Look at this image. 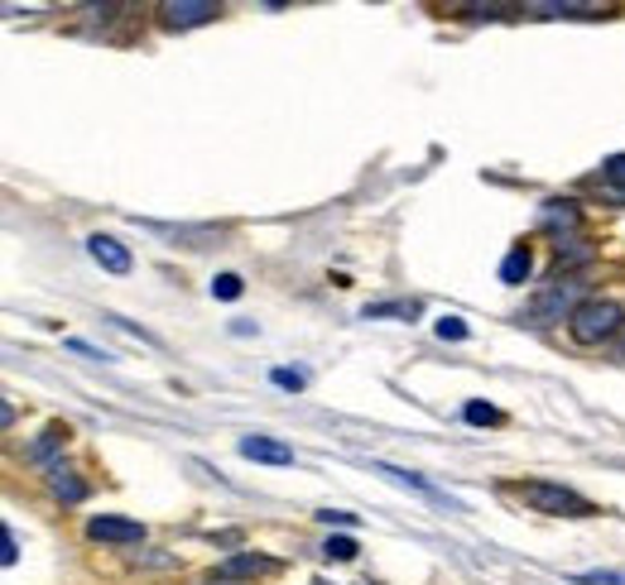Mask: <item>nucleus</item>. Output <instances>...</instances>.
Returning a JSON list of instances; mask_svg holds the SVG:
<instances>
[{
	"label": "nucleus",
	"instance_id": "1",
	"mask_svg": "<svg viewBox=\"0 0 625 585\" xmlns=\"http://www.w3.org/2000/svg\"><path fill=\"white\" fill-rule=\"evenodd\" d=\"M621 326H625V308L616 298H587L582 308L568 317V332L577 346H601V341L621 336Z\"/></svg>",
	"mask_w": 625,
	"mask_h": 585
},
{
	"label": "nucleus",
	"instance_id": "2",
	"mask_svg": "<svg viewBox=\"0 0 625 585\" xmlns=\"http://www.w3.org/2000/svg\"><path fill=\"white\" fill-rule=\"evenodd\" d=\"M515 494H520L534 514H549V518H592L597 514L577 490L553 485V480H524V485H515Z\"/></svg>",
	"mask_w": 625,
	"mask_h": 585
},
{
	"label": "nucleus",
	"instance_id": "3",
	"mask_svg": "<svg viewBox=\"0 0 625 585\" xmlns=\"http://www.w3.org/2000/svg\"><path fill=\"white\" fill-rule=\"evenodd\" d=\"M582 278H573V274H563V278H553V284L539 292L534 302L524 308V322L529 326H553V322H568V317L582 308Z\"/></svg>",
	"mask_w": 625,
	"mask_h": 585
},
{
	"label": "nucleus",
	"instance_id": "4",
	"mask_svg": "<svg viewBox=\"0 0 625 585\" xmlns=\"http://www.w3.org/2000/svg\"><path fill=\"white\" fill-rule=\"evenodd\" d=\"M87 538L92 542H116V547H140L144 542V523L120 518V514H96L87 523Z\"/></svg>",
	"mask_w": 625,
	"mask_h": 585
},
{
	"label": "nucleus",
	"instance_id": "5",
	"mask_svg": "<svg viewBox=\"0 0 625 585\" xmlns=\"http://www.w3.org/2000/svg\"><path fill=\"white\" fill-rule=\"evenodd\" d=\"M160 15L168 29H192V24H208L222 15V5H212V0H168V5H160Z\"/></svg>",
	"mask_w": 625,
	"mask_h": 585
},
{
	"label": "nucleus",
	"instance_id": "6",
	"mask_svg": "<svg viewBox=\"0 0 625 585\" xmlns=\"http://www.w3.org/2000/svg\"><path fill=\"white\" fill-rule=\"evenodd\" d=\"M236 451H240L246 461H260V466H294V446H288V442H274V437H260V432L240 437Z\"/></svg>",
	"mask_w": 625,
	"mask_h": 585
},
{
	"label": "nucleus",
	"instance_id": "7",
	"mask_svg": "<svg viewBox=\"0 0 625 585\" xmlns=\"http://www.w3.org/2000/svg\"><path fill=\"white\" fill-rule=\"evenodd\" d=\"M68 437H72L68 422H48V428H44L39 437H34L30 446H24V461H34V466H58L54 456L68 446Z\"/></svg>",
	"mask_w": 625,
	"mask_h": 585
},
{
	"label": "nucleus",
	"instance_id": "8",
	"mask_svg": "<svg viewBox=\"0 0 625 585\" xmlns=\"http://www.w3.org/2000/svg\"><path fill=\"white\" fill-rule=\"evenodd\" d=\"M87 254L102 264L106 274H130V250L120 246L116 236H102V230H96V236L87 240Z\"/></svg>",
	"mask_w": 625,
	"mask_h": 585
},
{
	"label": "nucleus",
	"instance_id": "9",
	"mask_svg": "<svg viewBox=\"0 0 625 585\" xmlns=\"http://www.w3.org/2000/svg\"><path fill=\"white\" fill-rule=\"evenodd\" d=\"M539 222H544L549 230H558V240H563V230L582 226V212H577V202H568V198H549L544 206H539Z\"/></svg>",
	"mask_w": 625,
	"mask_h": 585
},
{
	"label": "nucleus",
	"instance_id": "10",
	"mask_svg": "<svg viewBox=\"0 0 625 585\" xmlns=\"http://www.w3.org/2000/svg\"><path fill=\"white\" fill-rule=\"evenodd\" d=\"M48 490H54V499H63V504H82V499H87V485H82L78 470H68L63 461L48 466Z\"/></svg>",
	"mask_w": 625,
	"mask_h": 585
},
{
	"label": "nucleus",
	"instance_id": "11",
	"mask_svg": "<svg viewBox=\"0 0 625 585\" xmlns=\"http://www.w3.org/2000/svg\"><path fill=\"white\" fill-rule=\"evenodd\" d=\"M270 571H274L270 557H260V552H236V557H226V562L216 566V576L236 581V576H270Z\"/></svg>",
	"mask_w": 625,
	"mask_h": 585
},
{
	"label": "nucleus",
	"instance_id": "12",
	"mask_svg": "<svg viewBox=\"0 0 625 585\" xmlns=\"http://www.w3.org/2000/svg\"><path fill=\"white\" fill-rule=\"evenodd\" d=\"M529 274H534V254H529L524 246H515L510 254H505V264H500V284L520 288V284H524Z\"/></svg>",
	"mask_w": 625,
	"mask_h": 585
},
{
	"label": "nucleus",
	"instance_id": "13",
	"mask_svg": "<svg viewBox=\"0 0 625 585\" xmlns=\"http://www.w3.org/2000/svg\"><path fill=\"white\" fill-rule=\"evenodd\" d=\"M597 188H601V198H611V202H625V154L606 158V168H601Z\"/></svg>",
	"mask_w": 625,
	"mask_h": 585
},
{
	"label": "nucleus",
	"instance_id": "14",
	"mask_svg": "<svg viewBox=\"0 0 625 585\" xmlns=\"http://www.w3.org/2000/svg\"><path fill=\"white\" fill-rule=\"evenodd\" d=\"M592 246H587L582 236H573V240H558V270L568 274V270H577V264H592Z\"/></svg>",
	"mask_w": 625,
	"mask_h": 585
},
{
	"label": "nucleus",
	"instance_id": "15",
	"mask_svg": "<svg viewBox=\"0 0 625 585\" xmlns=\"http://www.w3.org/2000/svg\"><path fill=\"white\" fill-rule=\"evenodd\" d=\"M361 317H366V322H380V317H404V322H414V317H418V302H414V298H409V302H370V308L361 312Z\"/></svg>",
	"mask_w": 625,
	"mask_h": 585
},
{
	"label": "nucleus",
	"instance_id": "16",
	"mask_svg": "<svg viewBox=\"0 0 625 585\" xmlns=\"http://www.w3.org/2000/svg\"><path fill=\"white\" fill-rule=\"evenodd\" d=\"M380 475H390L394 485H409V490H418V494H433V499H443L438 490H433V485L424 480V475H414V470H400V466H376Z\"/></svg>",
	"mask_w": 625,
	"mask_h": 585
},
{
	"label": "nucleus",
	"instance_id": "17",
	"mask_svg": "<svg viewBox=\"0 0 625 585\" xmlns=\"http://www.w3.org/2000/svg\"><path fill=\"white\" fill-rule=\"evenodd\" d=\"M356 538H328L322 542V557H328V562H356Z\"/></svg>",
	"mask_w": 625,
	"mask_h": 585
},
{
	"label": "nucleus",
	"instance_id": "18",
	"mask_svg": "<svg viewBox=\"0 0 625 585\" xmlns=\"http://www.w3.org/2000/svg\"><path fill=\"white\" fill-rule=\"evenodd\" d=\"M240 292H246V284H240V274H216L212 278V298H240Z\"/></svg>",
	"mask_w": 625,
	"mask_h": 585
},
{
	"label": "nucleus",
	"instance_id": "19",
	"mask_svg": "<svg viewBox=\"0 0 625 585\" xmlns=\"http://www.w3.org/2000/svg\"><path fill=\"white\" fill-rule=\"evenodd\" d=\"M462 418L472 422V428H491V422H500V413L491 408V404H467V408H462Z\"/></svg>",
	"mask_w": 625,
	"mask_h": 585
},
{
	"label": "nucleus",
	"instance_id": "20",
	"mask_svg": "<svg viewBox=\"0 0 625 585\" xmlns=\"http://www.w3.org/2000/svg\"><path fill=\"white\" fill-rule=\"evenodd\" d=\"M577 585H625V571H582V576H573Z\"/></svg>",
	"mask_w": 625,
	"mask_h": 585
},
{
	"label": "nucleus",
	"instance_id": "21",
	"mask_svg": "<svg viewBox=\"0 0 625 585\" xmlns=\"http://www.w3.org/2000/svg\"><path fill=\"white\" fill-rule=\"evenodd\" d=\"M438 336L443 341H462L467 336V322H462V317H438Z\"/></svg>",
	"mask_w": 625,
	"mask_h": 585
},
{
	"label": "nucleus",
	"instance_id": "22",
	"mask_svg": "<svg viewBox=\"0 0 625 585\" xmlns=\"http://www.w3.org/2000/svg\"><path fill=\"white\" fill-rule=\"evenodd\" d=\"M270 380L280 384V389H294V394H298V389H304V374H298V370H274Z\"/></svg>",
	"mask_w": 625,
	"mask_h": 585
},
{
	"label": "nucleus",
	"instance_id": "23",
	"mask_svg": "<svg viewBox=\"0 0 625 585\" xmlns=\"http://www.w3.org/2000/svg\"><path fill=\"white\" fill-rule=\"evenodd\" d=\"M318 518L322 523H337V528H352V523H356V514H346V509H322Z\"/></svg>",
	"mask_w": 625,
	"mask_h": 585
},
{
	"label": "nucleus",
	"instance_id": "24",
	"mask_svg": "<svg viewBox=\"0 0 625 585\" xmlns=\"http://www.w3.org/2000/svg\"><path fill=\"white\" fill-rule=\"evenodd\" d=\"M0 562H5V566L20 562V542H15V533H10V528H5V552H0Z\"/></svg>",
	"mask_w": 625,
	"mask_h": 585
},
{
	"label": "nucleus",
	"instance_id": "25",
	"mask_svg": "<svg viewBox=\"0 0 625 585\" xmlns=\"http://www.w3.org/2000/svg\"><path fill=\"white\" fill-rule=\"evenodd\" d=\"M68 350H78V356H92V360H111V356H106V350L87 346V341H68Z\"/></svg>",
	"mask_w": 625,
	"mask_h": 585
},
{
	"label": "nucleus",
	"instance_id": "26",
	"mask_svg": "<svg viewBox=\"0 0 625 585\" xmlns=\"http://www.w3.org/2000/svg\"><path fill=\"white\" fill-rule=\"evenodd\" d=\"M202 585H236V581H226V576H212V581H202Z\"/></svg>",
	"mask_w": 625,
	"mask_h": 585
},
{
	"label": "nucleus",
	"instance_id": "27",
	"mask_svg": "<svg viewBox=\"0 0 625 585\" xmlns=\"http://www.w3.org/2000/svg\"><path fill=\"white\" fill-rule=\"evenodd\" d=\"M312 585H328V581H312Z\"/></svg>",
	"mask_w": 625,
	"mask_h": 585
}]
</instances>
